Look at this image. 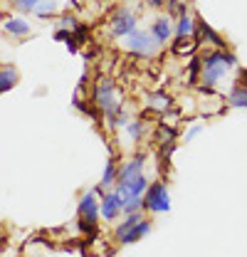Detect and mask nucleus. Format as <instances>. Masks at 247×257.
Here are the masks:
<instances>
[{
  "instance_id": "obj_18",
  "label": "nucleus",
  "mask_w": 247,
  "mask_h": 257,
  "mask_svg": "<svg viewBox=\"0 0 247 257\" xmlns=\"http://www.w3.org/2000/svg\"><path fill=\"white\" fill-rule=\"evenodd\" d=\"M156 139H158L161 144H168V141L173 139V131H171V128H168V126H166V124H163V126L158 128V134H156Z\"/></svg>"
},
{
  "instance_id": "obj_24",
  "label": "nucleus",
  "mask_w": 247,
  "mask_h": 257,
  "mask_svg": "<svg viewBox=\"0 0 247 257\" xmlns=\"http://www.w3.org/2000/svg\"><path fill=\"white\" fill-rule=\"evenodd\" d=\"M240 82H242V87H247V69H242V74H240Z\"/></svg>"
},
{
  "instance_id": "obj_7",
  "label": "nucleus",
  "mask_w": 247,
  "mask_h": 257,
  "mask_svg": "<svg viewBox=\"0 0 247 257\" xmlns=\"http://www.w3.org/2000/svg\"><path fill=\"white\" fill-rule=\"evenodd\" d=\"M124 205V198L119 193H114V195H106L104 198V203H101V213H104V218L106 220H111L116 213H119V208Z\"/></svg>"
},
{
  "instance_id": "obj_17",
  "label": "nucleus",
  "mask_w": 247,
  "mask_h": 257,
  "mask_svg": "<svg viewBox=\"0 0 247 257\" xmlns=\"http://www.w3.org/2000/svg\"><path fill=\"white\" fill-rule=\"evenodd\" d=\"M193 32V20L190 18H181V25H178V37H185Z\"/></svg>"
},
{
  "instance_id": "obj_19",
  "label": "nucleus",
  "mask_w": 247,
  "mask_h": 257,
  "mask_svg": "<svg viewBox=\"0 0 247 257\" xmlns=\"http://www.w3.org/2000/svg\"><path fill=\"white\" fill-rule=\"evenodd\" d=\"M35 10H37L40 15H52V13H55V3H52V0H47L45 5H35Z\"/></svg>"
},
{
  "instance_id": "obj_4",
  "label": "nucleus",
  "mask_w": 247,
  "mask_h": 257,
  "mask_svg": "<svg viewBox=\"0 0 247 257\" xmlns=\"http://www.w3.org/2000/svg\"><path fill=\"white\" fill-rule=\"evenodd\" d=\"M144 205H146L149 210H156V213H163V210H168V208H171L168 191H166L161 183H154V186L149 188V195L144 198Z\"/></svg>"
},
{
  "instance_id": "obj_13",
  "label": "nucleus",
  "mask_w": 247,
  "mask_h": 257,
  "mask_svg": "<svg viewBox=\"0 0 247 257\" xmlns=\"http://www.w3.org/2000/svg\"><path fill=\"white\" fill-rule=\"evenodd\" d=\"M227 101H230L232 106H247V89H245V87L232 89V92H230V96H227Z\"/></svg>"
},
{
  "instance_id": "obj_2",
  "label": "nucleus",
  "mask_w": 247,
  "mask_h": 257,
  "mask_svg": "<svg viewBox=\"0 0 247 257\" xmlns=\"http://www.w3.org/2000/svg\"><path fill=\"white\" fill-rule=\"evenodd\" d=\"M149 230H151V225L146 223V220H141L139 215H131L124 225H119V230H116V240L124 242V245H126V242H136V240H141Z\"/></svg>"
},
{
  "instance_id": "obj_15",
  "label": "nucleus",
  "mask_w": 247,
  "mask_h": 257,
  "mask_svg": "<svg viewBox=\"0 0 247 257\" xmlns=\"http://www.w3.org/2000/svg\"><path fill=\"white\" fill-rule=\"evenodd\" d=\"M198 25H200V32L208 37V40H213V45H217V47H222L225 42H222V37L217 35V32H213V28H208V23H203L200 18H198Z\"/></svg>"
},
{
  "instance_id": "obj_12",
  "label": "nucleus",
  "mask_w": 247,
  "mask_h": 257,
  "mask_svg": "<svg viewBox=\"0 0 247 257\" xmlns=\"http://www.w3.org/2000/svg\"><path fill=\"white\" fill-rule=\"evenodd\" d=\"M154 37L158 42H166L168 37H171V25H168V20L163 18V20H158L154 25Z\"/></svg>"
},
{
  "instance_id": "obj_6",
  "label": "nucleus",
  "mask_w": 247,
  "mask_h": 257,
  "mask_svg": "<svg viewBox=\"0 0 247 257\" xmlns=\"http://www.w3.org/2000/svg\"><path fill=\"white\" fill-rule=\"evenodd\" d=\"M96 104L104 109V111H111L114 109V92H111V84L106 79H101L99 89H96Z\"/></svg>"
},
{
  "instance_id": "obj_22",
  "label": "nucleus",
  "mask_w": 247,
  "mask_h": 257,
  "mask_svg": "<svg viewBox=\"0 0 247 257\" xmlns=\"http://www.w3.org/2000/svg\"><path fill=\"white\" fill-rule=\"evenodd\" d=\"M62 25L72 30V28H74V18H62Z\"/></svg>"
},
{
  "instance_id": "obj_14",
  "label": "nucleus",
  "mask_w": 247,
  "mask_h": 257,
  "mask_svg": "<svg viewBox=\"0 0 247 257\" xmlns=\"http://www.w3.org/2000/svg\"><path fill=\"white\" fill-rule=\"evenodd\" d=\"M5 30L13 32V35H25V32L30 30V25L23 23V20H5Z\"/></svg>"
},
{
  "instance_id": "obj_20",
  "label": "nucleus",
  "mask_w": 247,
  "mask_h": 257,
  "mask_svg": "<svg viewBox=\"0 0 247 257\" xmlns=\"http://www.w3.org/2000/svg\"><path fill=\"white\" fill-rule=\"evenodd\" d=\"M114 173H116V168H114V161H109V166H106V171H104V186H109L111 181H114Z\"/></svg>"
},
{
  "instance_id": "obj_16",
  "label": "nucleus",
  "mask_w": 247,
  "mask_h": 257,
  "mask_svg": "<svg viewBox=\"0 0 247 257\" xmlns=\"http://www.w3.org/2000/svg\"><path fill=\"white\" fill-rule=\"evenodd\" d=\"M149 106H154V109H158V111H166V109L171 106V99H168L166 94H151Z\"/></svg>"
},
{
  "instance_id": "obj_5",
  "label": "nucleus",
  "mask_w": 247,
  "mask_h": 257,
  "mask_svg": "<svg viewBox=\"0 0 247 257\" xmlns=\"http://www.w3.org/2000/svg\"><path fill=\"white\" fill-rule=\"evenodd\" d=\"M134 15L129 13V10H119L114 18H111V32L114 35H129V32H134Z\"/></svg>"
},
{
  "instance_id": "obj_25",
  "label": "nucleus",
  "mask_w": 247,
  "mask_h": 257,
  "mask_svg": "<svg viewBox=\"0 0 247 257\" xmlns=\"http://www.w3.org/2000/svg\"><path fill=\"white\" fill-rule=\"evenodd\" d=\"M149 3H151V5H154V8H158V5H163V3H166V0H149Z\"/></svg>"
},
{
  "instance_id": "obj_9",
  "label": "nucleus",
  "mask_w": 247,
  "mask_h": 257,
  "mask_svg": "<svg viewBox=\"0 0 247 257\" xmlns=\"http://www.w3.org/2000/svg\"><path fill=\"white\" fill-rule=\"evenodd\" d=\"M141 168H144V161L141 159H134L131 163H126V166L121 168V173H119V183L131 181V178H136V176H141Z\"/></svg>"
},
{
  "instance_id": "obj_8",
  "label": "nucleus",
  "mask_w": 247,
  "mask_h": 257,
  "mask_svg": "<svg viewBox=\"0 0 247 257\" xmlns=\"http://www.w3.org/2000/svg\"><path fill=\"white\" fill-rule=\"evenodd\" d=\"M79 215H82L84 220L94 223V218H96V200H94L92 193H87V195L82 198V203H79Z\"/></svg>"
},
{
  "instance_id": "obj_11",
  "label": "nucleus",
  "mask_w": 247,
  "mask_h": 257,
  "mask_svg": "<svg viewBox=\"0 0 247 257\" xmlns=\"http://www.w3.org/2000/svg\"><path fill=\"white\" fill-rule=\"evenodd\" d=\"M15 79H18V72H15L13 67H3V74H0V89L8 92V89L15 84Z\"/></svg>"
},
{
  "instance_id": "obj_1",
  "label": "nucleus",
  "mask_w": 247,
  "mask_h": 257,
  "mask_svg": "<svg viewBox=\"0 0 247 257\" xmlns=\"http://www.w3.org/2000/svg\"><path fill=\"white\" fill-rule=\"evenodd\" d=\"M232 62H235V57L227 55V52H213V55H208L203 60V82L208 87L215 84L217 79L227 72V67H232Z\"/></svg>"
},
{
  "instance_id": "obj_10",
  "label": "nucleus",
  "mask_w": 247,
  "mask_h": 257,
  "mask_svg": "<svg viewBox=\"0 0 247 257\" xmlns=\"http://www.w3.org/2000/svg\"><path fill=\"white\" fill-rule=\"evenodd\" d=\"M198 50V40H185V37H178V42L173 45V52L176 55H193Z\"/></svg>"
},
{
  "instance_id": "obj_23",
  "label": "nucleus",
  "mask_w": 247,
  "mask_h": 257,
  "mask_svg": "<svg viewBox=\"0 0 247 257\" xmlns=\"http://www.w3.org/2000/svg\"><path fill=\"white\" fill-rule=\"evenodd\" d=\"M129 131H131V136H139V134H141V124H134Z\"/></svg>"
},
{
  "instance_id": "obj_3",
  "label": "nucleus",
  "mask_w": 247,
  "mask_h": 257,
  "mask_svg": "<svg viewBox=\"0 0 247 257\" xmlns=\"http://www.w3.org/2000/svg\"><path fill=\"white\" fill-rule=\"evenodd\" d=\"M126 47H129L131 52L144 55V57H149V55L156 52V42L149 32H129V35H126Z\"/></svg>"
},
{
  "instance_id": "obj_21",
  "label": "nucleus",
  "mask_w": 247,
  "mask_h": 257,
  "mask_svg": "<svg viewBox=\"0 0 247 257\" xmlns=\"http://www.w3.org/2000/svg\"><path fill=\"white\" fill-rule=\"evenodd\" d=\"M15 5H18V8H23V10H30V8L37 5V0H15Z\"/></svg>"
}]
</instances>
